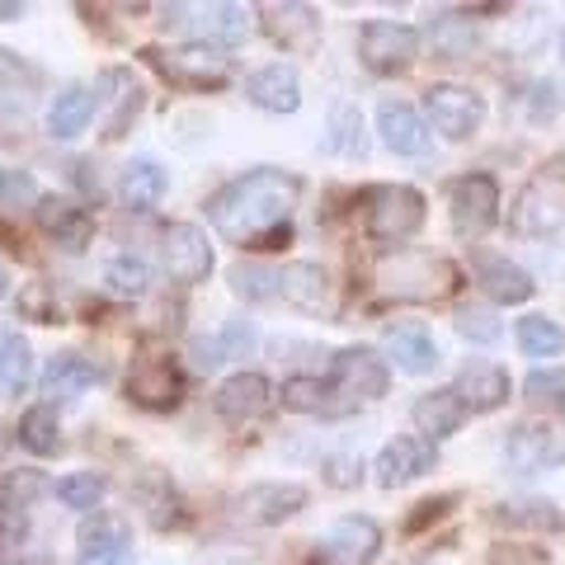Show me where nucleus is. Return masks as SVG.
<instances>
[{
    "instance_id": "1",
    "label": "nucleus",
    "mask_w": 565,
    "mask_h": 565,
    "mask_svg": "<svg viewBox=\"0 0 565 565\" xmlns=\"http://www.w3.org/2000/svg\"><path fill=\"white\" fill-rule=\"evenodd\" d=\"M297 193H302V180H297V174H288V170H250V174H241V180H232L217 199L207 203V222L217 226L226 241L269 250L278 236L288 241V212L297 207Z\"/></svg>"
},
{
    "instance_id": "2",
    "label": "nucleus",
    "mask_w": 565,
    "mask_h": 565,
    "mask_svg": "<svg viewBox=\"0 0 565 565\" xmlns=\"http://www.w3.org/2000/svg\"><path fill=\"white\" fill-rule=\"evenodd\" d=\"M377 282L401 302H438V297L457 292V269L438 255H396L377 269Z\"/></svg>"
},
{
    "instance_id": "3",
    "label": "nucleus",
    "mask_w": 565,
    "mask_h": 565,
    "mask_svg": "<svg viewBox=\"0 0 565 565\" xmlns=\"http://www.w3.org/2000/svg\"><path fill=\"white\" fill-rule=\"evenodd\" d=\"M367 236L377 245H405L424 226V199L411 184H386L367 199Z\"/></svg>"
},
{
    "instance_id": "4",
    "label": "nucleus",
    "mask_w": 565,
    "mask_h": 565,
    "mask_svg": "<svg viewBox=\"0 0 565 565\" xmlns=\"http://www.w3.org/2000/svg\"><path fill=\"white\" fill-rule=\"evenodd\" d=\"M307 504V490L292 486V481H259V486H245L241 494L226 500V514L241 527H274L282 519H292L297 509Z\"/></svg>"
},
{
    "instance_id": "5",
    "label": "nucleus",
    "mask_w": 565,
    "mask_h": 565,
    "mask_svg": "<svg viewBox=\"0 0 565 565\" xmlns=\"http://www.w3.org/2000/svg\"><path fill=\"white\" fill-rule=\"evenodd\" d=\"M448 212L452 232L462 241H481L494 222H500V184L490 174H462L448 189Z\"/></svg>"
},
{
    "instance_id": "6",
    "label": "nucleus",
    "mask_w": 565,
    "mask_h": 565,
    "mask_svg": "<svg viewBox=\"0 0 565 565\" xmlns=\"http://www.w3.org/2000/svg\"><path fill=\"white\" fill-rule=\"evenodd\" d=\"M565 222V180L561 174H537L509 207V232L514 236H546Z\"/></svg>"
},
{
    "instance_id": "7",
    "label": "nucleus",
    "mask_w": 565,
    "mask_h": 565,
    "mask_svg": "<svg viewBox=\"0 0 565 565\" xmlns=\"http://www.w3.org/2000/svg\"><path fill=\"white\" fill-rule=\"evenodd\" d=\"M386 363L377 359L373 349H340L330 363V377H326V396H344L349 405L353 401H377L386 396Z\"/></svg>"
},
{
    "instance_id": "8",
    "label": "nucleus",
    "mask_w": 565,
    "mask_h": 565,
    "mask_svg": "<svg viewBox=\"0 0 565 565\" xmlns=\"http://www.w3.org/2000/svg\"><path fill=\"white\" fill-rule=\"evenodd\" d=\"M359 57L377 76H396L419 57V33L396 20H367L359 33Z\"/></svg>"
},
{
    "instance_id": "9",
    "label": "nucleus",
    "mask_w": 565,
    "mask_h": 565,
    "mask_svg": "<svg viewBox=\"0 0 565 565\" xmlns=\"http://www.w3.org/2000/svg\"><path fill=\"white\" fill-rule=\"evenodd\" d=\"M424 109H429L434 128L452 141H467L486 118L481 95L467 90V85H429V90H424Z\"/></svg>"
},
{
    "instance_id": "10",
    "label": "nucleus",
    "mask_w": 565,
    "mask_h": 565,
    "mask_svg": "<svg viewBox=\"0 0 565 565\" xmlns=\"http://www.w3.org/2000/svg\"><path fill=\"white\" fill-rule=\"evenodd\" d=\"M161 264L174 282H203L212 274V245H207V232L193 222H174L166 241H161Z\"/></svg>"
},
{
    "instance_id": "11",
    "label": "nucleus",
    "mask_w": 565,
    "mask_h": 565,
    "mask_svg": "<svg viewBox=\"0 0 565 565\" xmlns=\"http://www.w3.org/2000/svg\"><path fill=\"white\" fill-rule=\"evenodd\" d=\"M147 57L161 66L170 81L199 85V90H207V85H222L226 76H232V62H226L217 47H207V43H189V47H174V52H147Z\"/></svg>"
},
{
    "instance_id": "12",
    "label": "nucleus",
    "mask_w": 565,
    "mask_h": 565,
    "mask_svg": "<svg viewBox=\"0 0 565 565\" xmlns=\"http://www.w3.org/2000/svg\"><path fill=\"white\" fill-rule=\"evenodd\" d=\"M382 546V527L373 519L349 514L321 537V561L326 565H373Z\"/></svg>"
},
{
    "instance_id": "13",
    "label": "nucleus",
    "mask_w": 565,
    "mask_h": 565,
    "mask_svg": "<svg viewBox=\"0 0 565 565\" xmlns=\"http://www.w3.org/2000/svg\"><path fill=\"white\" fill-rule=\"evenodd\" d=\"M278 297L292 302L297 311H311V316H330L334 311V288H330V274L321 264H282L278 269Z\"/></svg>"
},
{
    "instance_id": "14",
    "label": "nucleus",
    "mask_w": 565,
    "mask_h": 565,
    "mask_svg": "<svg viewBox=\"0 0 565 565\" xmlns=\"http://www.w3.org/2000/svg\"><path fill=\"white\" fill-rule=\"evenodd\" d=\"M128 396L147 411H174L184 396V373L170 359H141L128 373Z\"/></svg>"
},
{
    "instance_id": "15",
    "label": "nucleus",
    "mask_w": 565,
    "mask_h": 565,
    "mask_svg": "<svg viewBox=\"0 0 565 565\" xmlns=\"http://www.w3.org/2000/svg\"><path fill=\"white\" fill-rule=\"evenodd\" d=\"M95 109H104V137L118 141L128 132V122L141 114V85L132 81V71H104L99 90H95Z\"/></svg>"
},
{
    "instance_id": "16",
    "label": "nucleus",
    "mask_w": 565,
    "mask_h": 565,
    "mask_svg": "<svg viewBox=\"0 0 565 565\" xmlns=\"http://www.w3.org/2000/svg\"><path fill=\"white\" fill-rule=\"evenodd\" d=\"M556 462H561V438L552 429H542V424H519V429L504 438V467L523 476V481Z\"/></svg>"
},
{
    "instance_id": "17",
    "label": "nucleus",
    "mask_w": 565,
    "mask_h": 565,
    "mask_svg": "<svg viewBox=\"0 0 565 565\" xmlns=\"http://www.w3.org/2000/svg\"><path fill=\"white\" fill-rule=\"evenodd\" d=\"M212 405H217V415L232 419V424L264 419L274 411V386H269V377H259V373H236V377H226L217 386Z\"/></svg>"
},
{
    "instance_id": "18",
    "label": "nucleus",
    "mask_w": 565,
    "mask_h": 565,
    "mask_svg": "<svg viewBox=\"0 0 565 565\" xmlns=\"http://www.w3.org/2000/svg\"><path fill=\"white\" fill-rule=\"evenodd\" d=\"M434 462H438V448L429 444V438H392V444L377 452L373 471H377V486L396 490L405 481H415V476L434 471Z\"/></svg>"
},
{
    "instance_id": "19",
    "label": "nucleus",
    "mask_w": 565,
    "mask_h": 565,
    "mask_svg": "<svg viewBox=\"0 0 565 565\" xmlns=\"http://www.w3.org/2000/svg\"><path fill=\"white\" fill-rule=\"evenodd\" d=\"M471 274H476V288H481L490 302H504V307H519L537 292V282L527 278L519 264H509V255H476Z\"/></svg>"
},
{
    "instance_id": "20",
    "label": "nucleus",
    "mask_w": 565,
    "mask_h": 565,
    "mask_svg": "<svg viewBox=\"0 0 565 565\" xmlns=\"http://www.w3.org/2000/svg\"><path fill=\"white\" fill-rule=\"evenodd\" d=\"M264 33L282 47V52H311L321 43V14L311 6H264Z\"/></svg>"
},
{
    "instance_id": "21",
    "label": "nucleus",
    "mask_w": 565,
    "mask_h": 565,
    "mask_svg": "<svg viewBox=\"0 0 565 565\" xmlns=\"http://www.w3.org/2000/svg\"><path fill=\"white\" fill-rule=\"evenodd\" d=\"M377 132L386 141V151H396V156H424L429 151V122H424L411 104L405 99H386L382 109H377Z\"/></svg>"
},
{
    "instance_id": "22",
    "label": "nucleus",
    "mask_w": 565,
    "mask_h": 565,
    "mask_svg": "<svg viewBox=\"0 0 565 565\" xmlns=\"http://www.w3.org/2000/svg\"><path fill=\"white\" fill-rule=\"evenodd\" d=\"M245 99L264 114H292L297 104H302V81H297V71L282 66V62L259 66L255 76L245 81Z\"/></svg>"
},
{
    "instance_id": "23",
    "label": "nucleus",
    "mask_w": 565,
    "mask_h": 565,
    "mask_svg": "<svg viewBox=\"0 0 565 565\" xmlns=\"http://www.w3.org/2000/svg\"><path fill=\"white\" fill-rule=\"evenodd\" d=\"M39 226L43 236H52L62 250H85L95 236V217L71 199H39Z\"/></svg>"
},
{
    "instance_id": "24",
    "label": "nucleus",
    "mask_w": 565,
    "mask_h": 565,
    "mask_svg": "<svg viewBox=\"0 0 565 565\" xmlns=\"http://www.w3.org/2000/svg\"><path fill=\"white\" fill-rule=\"evenodd\" d=\"M457 401L467 405V415H486V411H500L509 401V373L494 363H467L457 373Z\"/></svg>"
},
{
    "instance_id": "25",
    "label": "nucleus",
    "mask_w": 565,
    "mask_h": 565,
    "mask_svg": "<svg viewBox=\"0 0 565 565\" xmlns=\"http://www.w3.org/2000/svg\"><path fill=\"white\" fill-rule=\"evenodd\" d=\"M81 565H132V533L122 519H95L81 527Z\"/></svg>"
},
{
    "instance_id": "26",
    "label": "nucleus",
    "mask_w": 565,
    "mask_h": 565,
    "mask_svg": "<svg viewBox=\"0 0 565 565\" xmlns=\"http://www.w3.org/2000/svg\"><path fill=\"white\" fill-rule=\"evenodd\" d=\"M386 349H392V359L401 373H434L438 367V344H434V334L424 330L419 321H396V326H386Z\"/></svg>"
},
{
    "instance_id": "27",
    "label": "nucleus",
    "mask_w": 565,
    "mask_h": 565,
    "mask_svg": "<svg viewBox=\"0 0 565 565\" xmlns=\"http://www.w3.org/2000/svg\"><path fill=\"white\" fill-rule=\"evenodd\" d=\"M411 419H415V429L429 438V444H438V438H448V434L462 429L467 405L457 401L452 386H444V392H424V396L411 405Z\"/></svg>"
},
{
    "instance_id": "28",
    "label": "nucleus",
    "mask_w": 565,
    "mask_h": 565,
    "mask_svg": "<svg viewBox=\"0 0 565 565\" xmlns=\"http://www.w3.org/2000/svg\"><path fill=\"white\" fill-rule=\"evenodd\" d=\"M166 189H170V180H166V170L156 166V161H128L122 166V180H118V199H122V207L128 212H151L156 203L166 199Z\"/></svg>"
},
{
    "instance_id": "29",
    "label": "nucleus",
    "mask_w": 565,
    "mask_h": 565,
    "mask_svg": "<svg viewBox=\"0 0 565 565\" xmlns=\"http://www.w3.org/2000/svg\"><path fill=\"white\" fill-rule=\"evenodd\" d=\"M255 344V330L245 326V321H232V326H222L217 334H207V340H193V367H203V373H212V367H222V363H232V359H245V349Z\"/></svg>"
},
{
    "instance_id": "30",
    "label": "nucleus",
    "mask_w": 565,
    "mask_h": 565,
    "mask_svg": "<svg viewBox=\"0 0 565 565\" xmlns=\"http://www.w3.org/2000/svg\"><path fill=\"white\" fill-rule=\"evenodd\" d=\"M90 118H95V95L85 90V85H66L47 109V132L71 141V137H81L85 128H90Z\"/></svg>"
},
{
    "instance_id": "31",
    "label": "nucleus",
    "mask_w": 565,
    "mask_h": 565,
    "mask_svg": "<svg viewBox=\"0 0 565 565\" xmlns=\"http://www.w3.org/2000/svg\"><path fill=\"white\" fill-rule=\"evenodd\" d=\"M99 382V367L90 359H81V353H57V359H47L43 367V392L47 396H81L85 386Z\"/></svg>"
},
{
    "instance_id": "32",
    "label": "nucleus",
    "mask_w": 565,
    "mask_h": 565,
    "mask_svg": "<svg viewBox=\"0 0 565 565\" xmlns=\"http://www.w3.org/2000/svg\"><path fill=\"white\" fill-rule=\"evenodd\" d=\"M33 382V353L14 330H0V396L20 401Z\"/></svg>"
},
{
    "instance_id": "33",
    "label": "nucleus",
    "mask_w": 565,
    "mask_h": 565,
    "mask_svg": "<svg viewBox=\"0 0 565 565\" xmlns=\"http://www.w3.org/2000/svg\"><path fill=\"white\" fill-rule=\"evenodd\" d=\"M52 486L43 471L33 467H20V471H0V514H20V509H29L33 500H43Z\"/></svg>"
},
{
    "instance_id": "34",
    "label": "nucleus",
    "mask_w": 565,
    "mask_h": 565,
    "mask_svg": "<svg viewBox=\"0 0 565 565\" xmlns=\"http://www.w3.org/2000/svg\"><path fill=\"white\" fill-rule=\"evenodd\" d=\"M250 10L245 6H203L199 10V29H203V39L212 43H241L245 33H250Z\"/></svg>"
},
{
    "instance_id": "35",
    "label": "nucleus",
    "mask_w": 565,
    "mask_h": 565,
    "mask_svg": "<svg viewBox=\"0 0 565 565\" xmlns=\"http://www.w3.org/2000/svg\"><path fill=\"white\" fill-rule=\"evenodd\" d=\"M20 444L39 457L62 448V429H57V411H52V405H33V411L20 419Z\"/></svg>"
},
{
    "instance_id": "36",
    "label": "nucleus",
    "mask_w": 565,
    "mask_h": 565,
    "mask_svg": "<svg viewBox=\"0 0 565 565\" xmlns=\"http://www.w3.org/2000/svg\"><path fill=\"white\" fill-rule=\"evenodd\" d=\"M519 344L527 359H556V353H565V330L556 321H546V316H523Z\"/></svg>"
},
{
    "instance_id": "37",
    "label": "nucleus",
    "mask_w": 565,
    "mask_h": 565,
    "mask_svg": "<svg viewBox=\"0 0 565 565\" xmlns=\"http://www.w3.org/2000/svg\"><path fill=\"white\" fill-rule=\"evenodd\" d=\"M429 43H434V57L462 62V57H471V52H476V33H471L467 20H452V14H444V20H434Z\"/></svg>"
},
{
    "instance_id": "38",
    "label": "nucleus",
    "mask_w": 565,
    "mask_h": 565,
    "mask_svg": "<svg viewBox=\"0 0 565 565\" xmlns=\"http://www.w3.org/2000/svg\"><path fill=\"white\" fill-rule=\"evenodd\" d=\"M330 151H344V156H363L367 141H363V114L353 109V104H340V109L330 114V137H326Z\"/></svg>"
},
{
    "instance_id": "39",
    "label": "nucleus",
    "mask_w": 565,
    "mask_h": 565,
    "mask_svg": "<svg viewBox=\"0 0 565 565\" xmlns=\"http://www.w3.org/2000/svg\"><path fill=\"white\" fill-rule=\"evenodd\" d=\"M500 519L504 527H537V533H556L561 527V514H556V504H546V500H519V504H500Z\"/></svg>"
},
{
    "instance_id": "40",
    "label": "nucleus",
    "mask_w": 565,
    "mask_h": 565,
    "mask_svg": "<svg viewBox=\"0 0 565 565\" xmlns=\"http://www.w3.org/2000/svg\"><path fill=\"white\" fill-rule=\"evenodd\" d=\"M527 405L537 411H565V367H537L533 377L523 382Z\"/></svg>"
},
{
    "instance_id": "41",
    "label": "nucleus",
    "mask_w": 565,
    "mask_h": 565,
    "mask_svg": "<svg viewBox=\"0 0 565 565\" xmlns=\"http://www.w3.org/2000/svg\"><path fill=\"white\" fill-rule=\"evenodd\" d=\"M104 282H109L118 297H141L151 282V269L137 255H118V259H109V269H104Z\"/></svg>"
},
{
    "instance_id": "42",
    "label": "nucleus",
    "mask_w": 565,
    "mask_h": 565,
    "mask_svg": "<svg viewBox=\"0 0 565 565\" xmlns=\"http://www.w3.org/2000/svg\"><path fill=\"white\" fill-rule=\"evenodd\" d=\"M57 500L66 509H95L104 500V476L99 471H76V476H62L57 481Z\"/></svg>"
},
{
    "instance_id": "43",
    "label": "nucleus",
    "mask_w": 565,
    "mask_h": 565,
    "mask_svg": "<svg viewBox=\"0 0 565 565\" xmlns=\"http://www.w3.org/2000/svg\"><path fill=\"white\" fill-rule=\"evenodd\" d=\"M232 288L245 302H264V297H278V269H264V264H241L232 274Z\"/></svg>"
},
{
    "instance_id": "44",
    "label": "nucleus",
    "mask_w": 565,
    "mask_h": 565,
    "mask_svg": "<svg viewBox=\"0 0 565 565\" xmlns=\"http://www.w3.org/2000/svg\"><path fill=\"white\" fill-rule=\"evenodd\" d=\"M457 334L471 344H494L504 334V326L494 321V311H486V307H462L457 311Z\"/></svg>"
},
{
    "instance_id": "45",
    "label": "nucleus",
    "mask_w": 565,
    "mask_h": 565,
    "mask_svg": "<svg viewBox=\"0 0 565 565\" xmlns=\"http://www.w3.org/2000/svg\"><path fill=\"white\" fill-rule=\"evenodd\" d=\"M282 405H292V411H326V382L321 377H288L282 382Z\"/></svg>"
},
{
    "instance_id": "46",
    "label": "nucleus",
    "mask_w": 565,
    "mask_h": 565,
    "mask_svg": "<svg viewBox=\"0 0 565 565\" xmlns=\"http://www.w3.org/2000/svg\"><path fill=\"white\" fill-rule=\"evenodd\" d=\"M39 203V184L29 170H0V207H29Z\"/></svg>"
},
{
    "instance_id": "47",
    "label": "nucleus",
    "mask_w": 565,
    "mask_h": 565,
    "mask_svg": "<svg viewBox=\"0 0 565 565\" xmlns=\"http://www.w3.org/2000/svg\"><path fill=\"white\" fill-rule=\"evenodd\" d=\"M363 471H367V462L359 452H330L326 457V486H334V490H353L363 481Z\"/></svg>"
},
{
    "instance_id": "48",
    "label": "nucleus",
    "mask_w": 565,
    "mask_h": 565,
    "mask_svg": "<svg viewBox=\"0 0 565 565\" xmlns=\"http://www.w3.org/2000/svg\"><path fill=\"white\" fill-rule=\"evenodd\" d=\"M20 537H24V519L0 514V552H6V546H20Z\"/></svg>"
},
{
    "instance_id": "49",
    "label": "nucleus",
    "mask_w": 565,
    "mask_h": 565,
    "mask_svg": "<svg viewBox=\"0 0 565 565\" xmlns=\"http://www.w3.org/2000/svg\"><path fill=\"white\" fill-rule=\"evenodd\" d=\"M24 6H14V0H0V20H20Z\"/></svg>"
},
{
    "instance_id": "50",
    "label": "nucleus",
    "mask_w": 565,
    "mask_h": 565,
    "mask_svg": "<svg viewBox=\"0 0 565 565\" xmlns=\"http://www.w3.org/2000/svg\"><path fill=\"white\" fill-rule=\"evenodd\" d=\"M0 297H6V269H0Z\"/></svg>"
},
{
    "instance_id": "51",
    "label": "nucleus",
    "mask_w": 565,
    "mask_h": 565,
    "mask_svg": "<svg viewBox=\"0 0 565 565\" xmlns=\"http://www.w3.org/2000/svg\"><path fill=\"white\" fill-rule=\"evenodd\" d=\"M561 57H565V29H561Z\"/></svg>"
},
{
    "instance_id": "52",
    "label": "nucleus",
    "mask_w": 565,
    "mask_h": 565,
    "mask_svg": "<svg viewBox=\"0 0 565 565\" xmlns=\"http://www.w3.org/2000/svg\"><path fill=\"white\" fill-rule=\"evenodd\" d=\"M6 565H33V561H6Z\"/></svg>"
}]
</instances>
